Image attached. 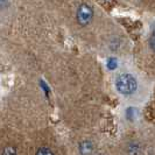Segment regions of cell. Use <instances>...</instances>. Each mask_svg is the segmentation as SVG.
<instances>
[{
    "label": "cell",
    "instance_id": "obj_1",
    "mask_svg": "<svg viewBox=\"0 0 155 155\" xmlns=\"http://www.w3.org/2000/svg\"><path fill=\"white\" fill-rule=\"evenodd\" d=\"M116 87L121 94L128 96V94H132L133 92H135L137 81L130 74H121L116 79Z\"/></svg>",
    "mask_w": 155,
    "mask_h": 155
},
{
    "label": "cell",
    "instance_id": "obj_5",
    "mask_svg": "<svg viewBox=\"0 0 155 155\" xmlns=\"http://www.w3.org/2000/svg\"><path fill=\"white\" fill-rule=\"evenodd\" d=\"M36 155H54V153H53V150H51V149H49V148L42 147L38 150Z\"/></svg>",
    "mask_w": 155,
    "mask_h": 155
},
{
    "label": "cell",
    "instance_id": "obj_4",
    "mask_svg": "<svg viewBox=\"0 0 155 155\" xmlns=\"http://www.w3.org/2000/svg\"><path fill=\"white\" fill-rule=\"evenodd\" d=\"M127 153L128 155H139L141 153V146L138 142H131L127 146Z\"/></svg>",
    "mask_w": 155,
    "mask_h": 155
},
{
    "label": "cell",
    "instance_id": "obj_7",
    "mask_svg": "<svg viewBox=\"0 0 155 155\" xmlns=\"http://www.w3.org/2000/svg\"><path fill=\"white\" fill-rule=\"evenodd\" d=\"M150 47H152V49L154 48V34H153L152 38H150Z\"/></svg>",
    "mask_w": 155,
    "mask_h": 155
},
{
    "label": "cell",
    "instance_id": "obj_2",
    "mask_svg": "<svg viewBox=\"0 0 155 155\" xmlns=\"http://www.w3.org/2000/svg\"><path fill=\"white\" fill-rule=\"evenodd\" d=\"M76 16H77V21L79 25L86 26V25H89L90 21L92 20V16H93L92 8L90 7L89 5H86V4H82L78 7Z\"/></svg>",
    "mask_w": 155,
    "mask_h": 155
},
{
    "label": "cell",
    "instance_id": "obj_6",
    "mask_svg": "<svg viewBox=\"0 0 155 155\" xmlns=\"http://www.w3.org/2000/svg\"><path fill=\"white\" fill-rule=\"evenodd\" d=\"M2 155H18L16 154V149L12 146H8L2 150Z\"/></svg>",
    "mask_w": 155,
    "mask_h": 155
},
{
    "label": "cell",
    "instance_id": "obj_3",
    "mask_svg": "<svg viewBox=\"0 0 155 155\" xmlns=\"http://www.w3.org/2000/svg\"><path fill=\"white\" fill-rule=\"evenodd\" d=\"M79 153L82 155H89L92 153L93 150V145L90 141H83L79 143Z\"/></svg>",
    "mask_w": 155,
    "mask_h": 155
}]
</instances>
